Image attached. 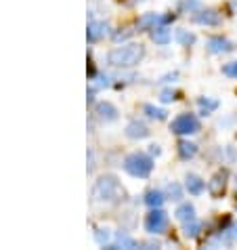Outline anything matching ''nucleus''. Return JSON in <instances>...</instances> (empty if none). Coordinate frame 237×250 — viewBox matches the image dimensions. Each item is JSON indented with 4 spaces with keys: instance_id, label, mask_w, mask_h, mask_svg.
Here are the masks:
<instances>
[{
    "instance_id": "obj_4",
    "label": "nucleus",
    "mask_w": 237,
    "mask_h": 250,
    "mask_svg": "<svg viewBox=\"0 0 237 250\" xmlns=\"http://www.w3.org/2000/svg\"><path fill=\"white\" fill-rule=\"evenodd\" d=\"M170 131L176 134H195V133H200V120L193 114H181L178 118L172 120Z\"/></svg>"
},
{
    "instance_id": "obj_21",
    "label": "nucleus",
    "mask_w": 237,
    "mask_h": 250,
    "mask_svg": "<svg viewBox=\"0 0 237 250\" xmlns=\"http://www.w3.org/2000/svg\"><path fill=\"white\" fill-rule=\"evenodd\" d=\"M219 240L222 244H235L237 242V225H231L229 229H225V232L219 235Z\"/></svg>"
},
{
    "instance_id": "obj_3",
    "label": "nucleus",
    "mask_w": 237,
    "mask_h": 250,
    "mask_svg": "<svg viewBox=\"0 0 237 250\" xmlns=\"http://www.w3.org/2000/svg\"><path fill=\"white\" fill-rule=\"evenodd\" d=\"M124 170L128 172V175L137 177V179H145V177H149L151 170H153V160L147 156V153L134 151V153H130V156H126Z\"/></svg>"
},
{
    "instance_id": "obj_22",
    "label": "nucleus",
    "mask_w": 237,
    "mask_h": 250,
    "mask_svg": "<svg viewBox=\"0 0 237 250\" xmlns=\"http://www.w3.org/2000/svg\"><path fill=\"white\" fill-rule=\"evenodd\" d=\"M200 232H202V223H197L195 219L185 223V235H187V238H197Z\"/></svg>"
},
{
    "instance_id": "obj_20",
    "label": "nucleus",
    "mask_w": 237,
    "mask_h": 250,
    "mask_svg": "<svg viewBox=\"0 0 237 250\" xmlns=\"http://www.w3.org/2000/svg\"><path fill=\"white\" fill-rule=\"evenodd\" d=\"M137 246H139L137 240H132L130 235H126V233H120L118 240H116V244H113L111 248H137Z\"/></svg>"
},
{
    "instance_id": "obj_8",
    "label": "nucleus",
    "mask_w": 237,
    "mask_h": 250,
    "mask_svg": "<svg viewBox=\"0 0 237 250\" xmlns=\"http://www.w3.org/2000/svg\"><path fill=\"white\" fill-rule=\"evenodd\" d=\"M95 112H97V116L103 120V122H113V120L118 118V110L111 103H107V101H101V103H97Z\"/></svg>"
},
{
    "instance_id": "obj_26",
    "label": "nucleus",
    "mask_w": 237,
    "mask_h": 250,
    "mask_svg": "<svg viewBox=\"0 0 237 250\" xmlns=\"http://www.w3.org/2000/svg\"><path fill=\"white\" fill-rule=\"evenodd\" d=\"M222 74L227 78H237V61H229L225 67H222Z\"/></svg>"
},
{
    "instance_id": "obj_29",
    "label": "nucleus",
    "mask_w": 237,
    "mask_h": 250,
    "mask_svg": "<svg viewBox=\"0 0 237 250\" xmlns=\"http://www.w3.org/2000/svg\"><path fill=\"white\" fill-rule=\"evenodd\" d=\"M200 6V0H183L181 9H197Z\"/></svg>"
},
{
    "instance_id": "obj_9",
    "label": "nucleus",
    "mask_w": 237,
    "mask_h": 250,
    "mask_svg": "<svg viewBox=\"0 0 237 250\" xmlns=\"http://www.w3.org/2000/svg\"><path fill=\"white\" fill-rule=\"evenodd\" d=\"M126 137H130V139H147L149 137V128H147L143 122H139V120H132V122L126 126Z\"/></svg>"
},
{
    "instance_id": "obj_17",
    "label": "nucleus",
    "mask_w": 237,
    "mask_h": 250,
    "mask_svg": "<svg viewBox=\"0 0 237 250\" xmlns=\"http://www.w3.org/2000/svg\"><path fill=\"white\" fill-rule=\"evenodd\" d=\"M197 153V145L195 143H189V141H181L178 143V156L183 160H191Z\"/></svg>"
},
{
    "instance_id": "obj_6",
    "label": "nucleus",
    "mask_w": 237,
    "mask_h": 250,
    "mask_svg": "<svg viewBox=\"0 0 237 250\" xmlns=\"http://www.w3.org/2000/svg\"><path fill=\"white\" fill-rule=\"evenodd\" d=\"M206 47H208L210 53L221 55V53H231V50L235 49V44L231 40H227V38H222V36H214V38L208 40Z\"/></svg>"
},
{
    "instance_id": "obj_27",
    "label": "nucleus",
    "mask_w": 237,
    "mask_h": 250,
    "mask_svg": "<svg viewBox=\"0 0 237 250\" xmlns=\"http://www.w3.org/2000/svg\"><path fill=\"white\" fill-rule=\"evenodd\" d=\"M176 99V93L174 91H164L162 95H159V101H164V103H170V101Z\"/></svg>"
},
{
    "instance_id": "obj_25",
    "label": "nucleus",
    "mask_w": 237,
    "mask_h": 250,
    "mask_svg": "<svg viewBox=\"0 0 237 250\" xmlns=\"http://www.w3.org/2000/svg\"><path fill=\"white\" fill-rule=\"evenodd\" d=\"M168 196L172 198V200H181V198H183L181 185H178V183H170V185H168Z\"/></svg>"
},
{
    "instance_id": "obj_30",
    "label": "nucleus",
    "mask_w": 237,
    "mask_h": 250,
    "mask_svg": "<svg viewBox=\"0 0 237 250\" xmlns=\"http://www.w3.org/2000/svg\"><path fill=\"white\" fill-rule=\"evenodd\" d=\"M149 151H151V153H156V156H159V145H151V147H149Z\"/></svg>"
},
{
    "instance_id": "obj_14",
    "label": "nucleus",
    "mask_w": 237,
    "mask_h": 250,
    "mask_svg": "<svg viewBox=\"0 0 237 250\" xmlns=\"http://www.w3.org/2000/svg\"><path fill=\"white\" fill-rule=\"evenodd\" d=\"M107 32V25L105 23H101V21H93V23H88V32H86V38L91 42L95 40H99L101 36H103Z\"/></svg>"
},
{
    "instance_id": "obj_16",
    "label": "nucleus",
    "mask_w": 237,
    "mask_h": 250,
    "mask_svg": "<svg viewBox=\"0 0 237 250\" xmlns=\"http://www.w3.org/2000/svg\"><path fill=\"white\" fill-rule=\"evenodd\" d=\"M164 17L156 15V13H149V15H143L139 19V28H145V30H153L158 23H162Z\"/></svg>"
},
{
    "instance_id": "obj_23",
    "label": "nucleus",
    "mask_w": 237,
    "mask_h": 250,
    "mask_svg": "<svg viewBox=\"0 0 237 250\" xmlns=\"http://www.w3.org/2000/svg\"><path fill=\"white\" fill-rule=\"evenodd\" d=\"M143 110H145L147 116L153 118V120H164V118H166V112H164V110H159V107H156V105H149V103H147Z\"/></svg>"
},
{
    "instance_id": "obj_15",
    "label": "nucleus",
    "mask_w": 237,
    "mask_h": 250,
    "mask_svg": "<svg viewBox=\"0 0 237 250\" xmlns=\"http://www.w3.org/2000/svg\"><path fill=\"white\" fill-rule=\"evenodd\" d=\"M166 200V196L162 194V191H158V189H151V191H147L145 194V204L147 206H151V208H159L164 204Z\"/></svg>"
},
{
    "instance_id": "obj_1",
    "label": "nucleus",
    "mask_w": 237,
    "mask_h": 250,
    "mask_svg": "<svg viewBox=\"0 0 237 250\" xmlns=\"http://www.w3.org/2000/svg\"><path fill=\"white\" fill-rule=\"evenodd\" d=\"M145 57V47L143 44H124V47H118L110 50V55H107V63L113 67H132L141 63V59Z\"/></svg>"
},
{
    "instance_id": "obj_5",
    "label": "nucleus",
    "mask_w": 237,
    "mask_h": 250,
    "mask_svg": "<svg viewBox=\"0 0 237 250\" xmlns=\"http://www.w3.org/2000/svg\"><path fill=\"white\" fill-rule=\"evenodd\" d=\"M166 227H168V215H166L162 208H151V213L145 217V229H147V233H151V235L164 233Z\"/></svg>"
},
{
    "instance_id": "obj_24",
    "label": "nucleus",
    "mask_w": 237,
    "mask_h": 250,
    "mask_svg": "<svg viewBox=\"0 0 237 250\" xmlns=\"http://www.w3.org/2000/svg\"><path fill=\"white\" fill-rule=\"evenodd\" d=\"M110 238H111L110 229H97V232H95V240H97L101 246H105L107 242H110Z\"/></svg>"
},
{
    "instance_id": "obj_13",
    "label": "nucleus",
    "mask_w": 237,
    "mask_h": 250,
    "mask_svg": "<svg viewBox=\"0 0 237 250\" xmlns=\"http://www.w3.org/2000/svg\"><path fill=\"white\" fill-rule=\"evenodd\" d=\"M176 219L178 221H183V223H187V221H193L195 219V208H193V204H189V202H185L181 204V206L176 208Z\"/></svg>"
},
{
    "instance_id": "obj_10",
    "label": "nucleus",
    "mask_w": 237,
    "mask_h": 250,
    "mask_svg": "<svg viewBox=\"0 0 237 250\" xmlns=\"http://www.w3.org/2000/svg\"><path fill=\"white\" fill-rule=\"evenodd\" d=\"M185 185H187V191L191 196H202L204 194V189L208 187L206 185V181H204V179H200L197 175H187V179H185Z\"/></svg>"
},
{
    "instance_id": "obj_18",
    "label": "nucleus",
    "mask_w": 237,
    "mask_h": 250,
    "mask_svg": "<svg viewBox=\"0 0 237 250\" xmlns=\"http://www.w3.org/2000/svg\"><path fill=\"white\" fill-rule=\"evenodd\" d=\"M197 105H200V114H202V116H208V114H212L214 110H219V101H216V99H200V101H197Z\"/></svg>"
},
{
    "instance_id": "obj_11",
    "label": "nucleus",
    "mask_w": 237,
    "mask_h": 250,
    "mask_svg": "<svg viewBox=\"0 0 237 250\" xmlns=\"http://www.w3.org/2000/svg\"><path fill=\"white\" fill-rule=\"evenodd\" d=\"M151 40L156 44H168L172 40V32L166 28V25H156L151 30Z\"/></svg>"
},
{
    "instance_id": "obj_12",
    "label": "nucleus",
    "mask_w": 237,
    "mask_h": 250,
    "mask_svg": "<svg viewBox=\"0 0 237 250\" xmlns=\"http://www.w3.org/2000/svg\"><path fill=\"white\" fill-rule=\"evenodd\" d=\"M225 172H219V175H214L212 177V181L208 183V191H210V196H214V198H219L222 191H225Z\"/></svg>"
},
{
    "instance_id": "obj_19",
    "label": "nucleus",
    "mask_w": 237,
    "mask_h": 250,
    "mask_svg": "<svg viewBox=\"0 0 237 250\" xmlns=\"http://www.w3.org/2000/svg\"><path fill=\"white\" fill-rule=\"evenodd\" d=\"M174 40H176L178 44H183V47H189V44L195 42V36L191 34L189 30H176V32H174Z\"/></svg>"
},
{
    "instance_id": "obj_28",
    "label": "nucleus",
    "mask_w": 237,
    "mask_h": 250,
    "mask_svg": "<svg viewBox=\"0 0 237 250\" xmlns=\"http://www.w3.org/2000/svg\"><path fill=\"white\" fill-rule=\"evenodd\" d=\"M132 32H134V30H126V32H116V34H113V40H116V42H120V40H126V38H130V36H132Z\"/></svg>"
},
{
    "instance_id": "obj_2",
    "label": "nucleus",
    "mask_w": 237,
    "mask_h": 250,
    "mask_svg": "<svg viewBox=\"0 0 237 250\" xmlns=\"http://www.w3.org/2000/svg\"><path fill=\"white\" fill-rule=\"evenodd\" d=\"M124 194L118 183V179L113 175H105L101 177L93 187V200L97 202H111V200H118V196Z\"/></svg>"
},
{
    "instance_id": "obj_7",
    "label": "nucleus",
    "mask_w": 237,
    "mask_h": 250,
    "mask_svg": "<svg viewBox=\"0 0 237 250\" xmlns=\"http://www.w3.org/2000/svg\"><path fill=\"white\" fill-rule=\"evenodd\" d=\"M193 21L200 23V25H221V13H216L212 9L200 11V13H195Z\"/></svg>"
}]
</instances>
